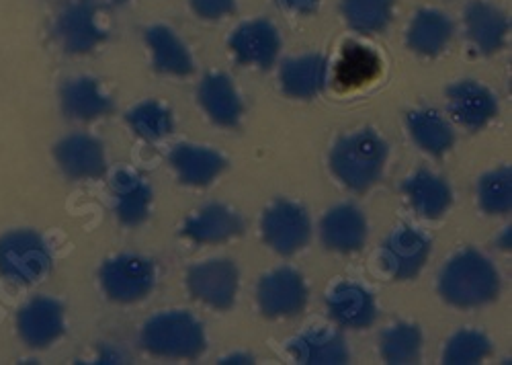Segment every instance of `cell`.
Here are the masks:
<instances>
[{
	"mask_svg": "<svg viewBox=\"0 0 512 365\" xmlns=\"http://www.w3.org/2000/svg\"><path fill=\"white\" fill-rule=\"evenodd\" d=\"M498 288L500 279L494 265L472 249L451 259L439 281L443 298L459 308H474L494 300Z\"/></svg>",
	"mask_w": 512,
	"mask_h": 365,
	"instance_id": "obj_1",
	"label": "cell"
},
{
	"mask_svg": "<svg viewBox=\"0 0 512 365\" xmlns=\"http://www.w3.org/2000/svg\"><path fill=\"white\" fill-rule=\"evenodd\" d=\"M386 160L388 146L373 132L343 138L330 154L334 175L355 191L369 189L381 177Z\"/></svg>",
	"mask_w": 512,
	"mask_h": 365,
	"instance_id": "obj_2",
	"label": "cell"
},
{
	"mask_svg": "<svg viewBox=\"0 0 512 365\" xmlns=\"http://www.w3.org/2000/svg\"><path fill=\"white\" fill-rule=\"evenodd\" d=\"M142 345L154 355L193 359L205 349V335L191 314L162 312L146 322Z\"/></svg>",
	"mask_w": 512,
	"mask_h": 365,
	"instance_id": "obj_3",
	"label": "cell"
},
{
	"mask_svg": "<svg viewBox=\"0 0 512 365\" xmlns=\"http://www.w3.org/2000/svg\"><path fill=\"white\" fill-rule=\"evenodd\" d=\"M52 267L48 245L35 232L17 230L0 238V273L19 283H35Z\"/></svg>",
	"mask_w": 512,
	"mask_h": 365,
	"instance_id": "obj_4",
	"label": "cell"
},
{
	"mask_svg": "<svg viewBox=\"0 0 512 365\" xmlns=\"http://www.w3.org/2000/svg\"><path fill=\"white\" fill-rule=\"evenodd\" d=\"M263 234L281 255H293L308 245L312 224L304 208L291 201H277L263 218Z\"/></svg>",
	"mask_w": 512,
	"mask_h": 365,
	"instance_id": "obj_5",
	"label": "cell"
},
{
	"mask_svg": "<svg viewBox=\"0 0 512 365\" xmlns=\"http://www.w3.org/2000/svg\"><path fill=\"white\" fill-rule=\"evenodd\" d=\"M105 292L117 302H136L154 288V267L150 261L123 255L105 263L101 271Z\"/></svg>",
	"mask_w": 512,
	"mask_h": 365,
	"instance_id": "obj_6",
	"label": "cell"
},
{
	"mask_svg": "<svg viewBox=\"0 0 512 365\" xmlns=\"http://www.w3.org/2000/svg\"><path fill=\"white\" fill-rule=\"evenodd\" d=\"M431 240L414 228H398L381 247V263L396 279H412L429 259Z\"/></svg>",
	"mask_w": 512,
	"mask_h": 365,
	"instance_id": "obj_7",
	"label": "cell"
},
{
	"mask_svg": "<svg viewBox=\"0 0 512 365\" xmlns=\"http://www.w3.org/2000/svg\"><path fill=\"white\" fill-rule=\"evenodd\" d=\"M189 290L209 306L226 310L236 298L238 271L234 263L226 259L201 263L189 271Z\"/></svg>",
	"mask_w": 512,
	"mask_h": 365,
	"instance_id": "obj_8",
	"label": "cell"
},
{
	"mask_svg": "<svg viewBox=\"0 0 512 365\" xmlns=\"http://www.w3.org/2000/svg\"><path fill=\"white\" fill-rule=\"evenodd\" d=\"M306 298V283L293 269H277L259 283V304L267 316L297 314L306 306Z\"/></svg>",
	"mask_w": 512,
	"mask_h": 365,
	"instance_id": "obj_9",
	"label": "cell"
},
{
	"mask_svg": "<svg viewBox=\"0 0 512 365\" xmlns=\"http://www.w3.org/2000/svg\"><path fill=\"white\" fill-rule=\"evenodd\" d=\"M56 33L66 52L80 54L93 50L103 39L95 5L89 0H76V3L68 5L58 17Z\"/></svg>",
	"mask_w": 512,
	"mask_h": 365,
	"instance_id": "obj_10",
	"label": "cell"
},
{
	"mask_svg": "<svg viewBox=\"0 0 512 365\" xmlns=\"http://www.w3.org/2000/svg\"><path fill=\"white\" fill-rule=\"evenodd\" d=\"M449 111L467 130H480L496 115L494 95L474 80H463L447 91Z\"/></svg>",
	"mask_w": 512,
	"mask_h": 365,
	"instance_id": "obj_11",
	"label": "cell"
},
{
	"mask_svg": "<svg viewBox=\"0 0 512 365\" xmlns=\"http://www.w3.org/2000/svg\"><path fill=\"white\" fill-rule=\"evenodd\" d=\"M64 331L62 306L52 298H35L19 314V333L31 347H46Z\"/></svg>",
	"mask_w": 512,
	"mask_h": 365,
	"instance_id": "obj_12",
	"label": "cell"
},
{
	"mask_svg": "<svg viewBox=\"0 0 512 365\" xmlns=\"http://www.w3.org/2000/svg\"><path fill=\"white\" fill-rule=\"evenodd\" d=\"M56 158L62 171L72 179H95L105 173L103 146L84 134H74L62 140L56 148Z\"/></svg>",
	"mask_w": 512,
	"mask_h": 365,
	"instance_id": "obj_13",
	"label": "cell"
},
{
	"mask_svg": "<svg viewBox=\"0 0 512 365\" xmlns=\"http://www.w3.org/2000/svg\"><path fill=\"white\" fill-rule=\"evenodd\" d=\"M230 46L240 62L269 68L279 50V35L267 21H252L236 29Z\"/></svg>",
	"mask_w": 512,
	"mask_h": 365,
	"instance_id": "obj_14",
	"label": "cell"
},
{
	"mask_svg": "<svg viewBox=\"0 0 512 365\" xmlns=\"http://www.w3.org/2000/svg\"><path fill=\"white\" fill-rule=\"evenodd\" d=\"M332 318L351 329H367L375 322L377 308L371 294L357 283H340L328 296Z\"/></svg>",
	"mask_w": 512,
	"mask_h": 365,
	"instance_id": "obj_15",
	"label": "cell"
},
{
	"mask_svg": "<svg viewBox=\"0 0 512 365\" xmlns=\"http://www.w3.org/2000/svg\"><path fill=\"white\" fill-rule=\"evenodd\" d=\"M322 240L328 249L351 253L363 247L367 236V222L355 206H338L322 220Z\"/></svg>",
	"mask_w": 512,
	"mask_h": 365,
	"instance_id": "obj_16",
	"label": "cell"
},
{
	"mask_svg": "<svg viewBox=\"0 0 512 365\" xmlns=\"http://www.w3.org/2000/svg\"><path fill=\"white\" fill-rule=\"evenodd\" d=\"M381 72L379 56L359 44L343 48L340 60L334 66V85L340 91H355L371 85Z\"/></svg>",
	"mask_w": 512,
	"mask_h": 365,
	"instance_id": "obj_17",
	"label": "cell"
},
{
	"mask_svg": "<svg viewBox=\"0 0 512 365\" xmlns=\"http://www.w3.org/2000/svg\"><path fill=\"white\" fill-rule=\"evenodd\" d=\"M291 355L308 365L347 363L349 351L338 333L328 329H312L291 343Z\"/></svg>",
	"mask_w": 512,
	"mask_h": 365,
	"instance_id": "obj_18",
	"label": "cell"
},
{
	"mask_svg": "<svg viewBox=\"0 0 512 365\" xmlns=\"http://www.w3.org/2000/svg\"><path fill=\"white\" fill-rule=\"evenodd\" d=\"M199 101L220 126H236L242 117V101L232 80L222 74H209L199 87Z\"/></svg>",
	"mask_w": 512,
	"mask_h": 365,
	"instance_id": "obj_19",
	"label": "cell"
},
{
	"mask_svg": "<svg viewBox=\"0 0 512 365\" xmlns=\"http://www.w3.org/2000/svg\"><path fill=\"white\" fill-rule=\"evenodd\" d=\"M179 177L187 185H207L213 177H218L226 167V160L216 152L203 146L181 144L170 154Z\"/></svg>",
	"mask_w": 512,
	"mask_h": 365,
	"instance_id": "obj_20",
	"label": "cell"
},
{
	"mask_svg": "<svg viewBox=\"0 0 512 365\" xmlns=\"http://www.w3.org/2000/svg\"><path fill=\"white\" fill-rule=\"evenodd\" d=\"M117 197V214L123 224L138 226L148 218L152 191L142 177L130 171H119L111 181Z\"/></svg>",
	"mask_w": 512,
	"mask_h": 365,
	"instance_id": "obj_21",
	"label": "cell"
},
{
	"mask_svg": "<svg viewBox=\"0 0 512 365\" xmlns=\"http://www.w3.org/2000/svg\"><path fill=\"white\" fill-rule=\"evenodd\" d=\"M404 193L408 195L412 208L420 216L431 220L443 216V212L451 204V191L447 183L429 171H420L412 175L404 183Z\"/></svg>",
	"mask_w": 512,
	"mask_h": 365,
	"instance_id": "obj_22",
	"label": "cell"
},
{
	"mask_svg": "<svg viewBox=\"0 0 512 365\" xmlns=\"http://www.w3.org/2000/svg\"><path fill=\"white\" fill-rule=\"evenodd\" d=\"M64 113L72 119H95L113 111V103L101 93L93 78L68 80L62 89Z\"/></svg>",
	"mask_w": 512,
	"mask_h": 365,
	"instance_id": "obj_23",
	"label": "cell"
},
{
	"mask_svg": "<svg viewBox=\"0 0 512 365\" xmlns=\"http://www.w3.org/2000/svg\"><path fill=\"white\" fill-rule=\"evenodd\" d=\"M281 83L287 95L310 99L320 93L326 83V62L318 56L287 60L281 66Z\"/></svg>",
	"mask_w": 512,
	"mask_h": 365,
	"instance_id": "obj_24",
	"label": "cell"
},
{
	"mask_svg": "<svg viewBox=\"0 0 512 365\" xmlns=\"http://www.w3.org/2000/svg\"><path fill=\"white\" fill-rule=\"evenodd\" d=\"M469 39L486 54L500 50L508 33V21L504 15L486 3H474L465 15Z\"/></svg>",
	"mask_w": 512,
	"mask_h": 365,
	"instance_id": "obj_25",
	"label": "cell"
},
{
	"mask_svg": "<svg viewBox=\"0 0 512 365\" xmlns=\"http://www.w3.org/2000/svg\"><path fill=\"white\" fill-rule=\"evenodd\" d=\"M242 232V218L226 206H207L197 216H193L185 234L197 242H222Z\"/></svg>",
	"mask_w": 512,
	"mask_h": 365,
	"instance_id": "obj_26",
	"label": "cell"
},
{
	"mask_svg": "<svg viewBox=\"0 0 512 365\" xmlns=\"http://www.w3.org/2000/svg\"><path fill=\"white\" fill-rule=\"evenodd\" d=\"M453 33V25L447 15L437 11H420L408 31V44L412 50L435 56L439 54Z\"/></svg>",
	"mask_w": 512,
	"mask_h": 365,
	"instance_id": "obj_27",
	"label": "cell"
},
{
	"mask_svg": "<svg viewBox=\"0 0 512 365\" xmlns=\"http://www.w3.org/2000/svg\"><path fill=\"white\" fill-rule=\"evenodd\" d=\"M146 39L154 52V66L166 74H189L193 70L191 56L181 39L166 27H152Z\"/></svg>",
	"mask_w": 512,
	"mask_h": 365,
	"instance_id": "obj_28",
	"label": "cell"
},
{
	"mask_svg": "<svg viewBox=\"0 0 512 365\" xmlns=\"http://www.w3.org/2000/svg\"><path fill=\"white\" fill-rule=\"evenodd\" d=\"M408 128L418 146L435 156L445 154L455 142L451 126L437 111L431 109L412 111L408 115Z\"/></svg>",
	"mask_w": 512,
	"mask_h": 365,
	"instance_id": "obj_29",
	"label": "cell"
},
{
	"mask_svg": "<svg viewBox=\"0 0 512 365\" xmlns=\"http://www.w3.org/2000/svg\"><path fill=\"white\" fill-rule=\"evenodd\" d=\"M422 335L414 324H396L381 335V355L388 363H414L418 359Z\"/></svg>",
	"mask_w": 512,
	"mask_h": 365,
	"instance_id": "obj_30",
	"label": "cell"
},
{
	"mask_svg": "<svg viewBox=\"0 0 512 365\" xmlns=\"http://www.w3.org/2000/svg\"><path fill=\"white\" fill-rule=\"evenodd\" d=\"M345 17L361 33H375L392 19V0H345Z\"/></svg>",
	"mask_w": 512,
	"mask_h": 365,
	"instance_id": "obj_31",
	"label": "cell"
},
{
	"mask_svg": "<svg viewBox=\"0 0 512 365\" xmlns=\"http://www.w3.org/2000/svg\"><path fill=\"white\" fill-rule=\"evenodd\" d=\"M480 204L488 214H508L512 208V173L498 169L482 177L478 185Z\"/></svg>",
	"mask_w": 512,
	"mask_h": 365,
	"instance_id": "obj_32",
	"label": "cell"
},
{
	"mask_svg": "<svg viewBox=\"0 0 512 365\" xmlns=\"http://www.w3.org/2000/svg\"><path fill=\"white\" fill-rule=\"evenodd\" d=\"M492 353V343L478 331H459L445 349V363L449 365H472L480 363Z\"/></svg>",
	"mask_w": 512,
	"mask_h": 365,
	"instance_id": "obj_33",
	"label": "cell"
},
{
	"mask_svg": "<svg viewBox=\"0 0 512 365\" xmlns=\"http://www.w3.org/2000/svg\"><path fill=\"white\" fill-rule=\"evenodd\" d=\"M127 119H130L132 128L146 140H160L173 130V117H170L168 109L154 101L138 105L127 115Z\"/></svg>",
	"mask_w": 512,
	"mask_h": 365,
	"instance_id": "obj_34",
	"label": "cell"
},
{
	"mask_svg": "<svg viewBox=\"0 0 512 365\" xmlns=\"http://www.w3.org/2000/svg\"><path fill=\"white\" fill-rule=\"evenodd\" d=\"M191 5L205 19H218L234 11V0H191Z\"/></svg>",
	"mask_w": 512,
	"mask_h": 365,
	"instance_id": "obj_35",
	"label": "cell"
},
{
	"mask_svg": "<svg viewBox=\"0 0 512 365\" xmlns=\"http://www.w3.org/2000/svg\"><path fill=\"white\" fill-rule=\"evenodd\" d=\"M277 3L297 13H312L318 7V0H277Z\"/></svg>",
	"mask_w": 512,
	"mask_h": 365,
	"instance_id": "obj_36",
	"label": "cell"
},
{
	"mask_svg": "<svg viewBox=\"0 0 512 365\" xmlns=\"http://www.w3.org/2000/svg\"><path fill=\"white\" fill-rule=\"evenodd\" d=\"M119 3H121V0H119Z\"/></svg>",
	"mask_w": 512,
	"mask_h": 365,
	"instance_id": "obj_37",
	"label": "cell"
}]
</instances>
